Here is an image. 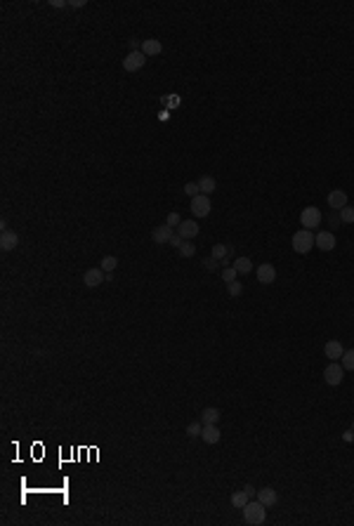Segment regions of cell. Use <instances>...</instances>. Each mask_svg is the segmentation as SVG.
Here are the masks:
<instances>
[{"instance_id":"obj_3","label":"cell","mask_w":354,"mask_h":526,"mask_svg":"<svg viewBox=\"0 0 354 526\" xmlns=\"http://www.w3.org/2000/svg\"><path fill=\"white\" fill-rule=\"evenodd\" d=\"M321 213H319V208H314V205H307V208H302L300 213V225L302 229H309V232H314L316 227L321 225Z\"/></svg>"},{"instance_id":"obj_12","label":"cell","mask_w":354,"mask_h":526,"mask_svg":"<svg viewBox=\"0 0 354 526\" xmlns=\"http://www.w3.org/2000/svg\"><path fill=\"white\" fill-rule=\"evenodd\" d=\"M177 234L185 241H192L194 236H199V225L194 220H182V225L177 227Z\"/></svg>"},{"instance_id":"obj_22","label":"cell","mask_w":354,"mask_h":526,"mask_svg":"<svg viewBox=\"0 0 354 526\" xmlns=\"http://www.w3.org/2000/svg\"><path fill=\"white\" fill-rule=\"evenodd\" d=\"M229 253H231V246H224V243H215L213 246V257L220 260V262H222L224 257H229Z\"/></svg>"},{"instance_id":"obj_6","label":"cell","mask_w":354,"mask_h":526,"mask_svg":"<svg viewBox=\"0 0 354 526\" xmlns=\"http://www.w3.org/2000/svg\"><path fill=\"white\" fill-rule=\"evenodd\" d=\"M144 64H146V54L142 52V50H137V52H130L123 59V69L128 71V73H135V71H139Z\"/></svg>"},{"instance_id":"obj_4","label":"cell","mask_w":354,"mask_h":526,"mask_svg":"<svg viewBox=\"0 0 354 526\" xmlns=\"http://www.w3.org/2000/svg\"><path fill=\"white\" fill-rule=\"evenodd\" d=\"M342 378H345V368H342V364L331 361V364L326 366V371H323V380H326V385L338 387L340 382H342Z\"/></svg>"},{"instance_id":"obj_15","label":"cell","mask_w":354,"mask_h":526,"mask_svg":"<svg viewBox=\"0 0 354 526\" xmlns=\"http://www.w3.org/2000/svg\"><path fill=\"white\" fill-rule=\"evenodd\" d=\"M17 246H19V236H17L12 229H5L3 236H0V248H3L5 253H10V250H15Z\"/></svg>"},{"instance_id":"obj_21","label":"cell","mask_w":354,"mask_h":526,"mask_svg":"<svg viewBox=\"0 0 354 526\" xmlns=\"http://www.w3.org/2000/svg\"><path fill=\"white\" fill-rule=\"evenodd\" d=\"M234 269L239 271V274H248V271H253V262H250V257H236V260H234Z\"/></svg>"},{"instance_id":"obj_5","label":"cell","mask_w":354,"mask_h":526,"mask_svg":"<svg viewBox=\"0 0 354 526\" xmlns=\"http://www.w3.org/2000/svg\"><path fill=\"white\" fill-rule=\"evenodd\" d=\"M107 281V271L102 269V267H93V269H87L83 274V283L87 288H97V286H102Z\"/></svg>"},{"instance_id":"obj_16","label":"cell","mask_w":354,"mask_h":526,"mask_svg":"<svg viewBox=\"0 0 354 526\" xmlns=\"http://www.w3.org/2000/svg\"><path fill=\"white\" fill-rule=\"evenodd\" d=\"M220 418H222V410L215 408V406H208V408H203V413H201V423L203 425H217Z\"/></svg>"},{"instance_id":"obj_7","label":"cell","mask_w":354,"mask_h":526,"mask_svg":"<svg viewBox=\"0 0 354 526\" xmlns=\"http://www.w3.org/2000/svg\"><path fill=\"white\" fill-rule=\"evenodd\" d=\"M210 198L206 196V193H199L196 198H192V213L196 217H208L210 215Z\"/></svg>"},{"instance_id":"obj_37","label":"cell","mask_w":354,"mask_h":526,"mask_svg":"<svg viewBox=\"0 0 354 526\" xmlns=\"http://www.w3.org/2000/svg\"><path fill=\"white\" fill-rule=\"evenodd\" d=\"M243 491H246V493H248V498H253V495L257 493V491H255V488L250 486V484H248V486H243Z\"/></svg>"},{"instance_id":"obj_30","label":"cell","mask_w":354,"mask_h":526,"mask_svg":"<svg viewBox=\"0 0 354 526\" xmlns=\"http://www.w3.org/2000/svg\"><path fill=\"white\" fill-rule=\"evenodd\" d=\"M236 276H239V271L234 269V267H224V269H222V279L227 281V283H231V281H236Z\"/></svg>"},{"instance_id":"obj_33","label":"cell","mask_w":354,"mask_h":526,"mask_svg":"<svg viewBox=\"0 0 354 526\" xmlns=\"http://www.w3.org/2000/svg\"><path fill=\"white\" fill-rule=\"evenodd\" d=\"M182 243H185V239H182V236H180V234H172V239H170V246H175V248H180L182 246Z\"/></svg>"},{"instance_id":"obj_27","label":"cell","mask_w":354,"mask_h":526,"mask_svg":"<svg viewBox=\"0 0 354 526\" xmlns=\"http://www.w3.org/2000/svg\"><path fill=\"white\" fill-rule=\"evenodd\" d=\"M201 432H203V423H189L187 425V437L196 439V437H201Z\"/></svg>"},{"instance_id":"obj_2","label":"cell","mask_w":354,"mask_h":526,"mask_svg":"<svg viewBox=\"0 0 354 526\" xmlns=\"http://www.w3.org/2000/svg\"><path fill=\"white\" fill-rule=\"evenodd\" d=\"M314 246H316V234L314 232H309V229H300V232L293 234V250H295V253L305 255V253H309Z\"/></svg>"},{"instance_id":"obj_24","label":"cell","mask_w":354,"mask_h":526,"mask_svg":"<svg viewBox=\"0 0 354 526\" xmlns=\"http://www.w3.org/2000/svg\"><path fill=\"white\" fill-rule=\"evenodd\" d=\"M340 213V222L342 225H354V208L352 205H345L342 210H338Z\"/></svg>"},{"instance_id":"obj_14","label":"cell","mask_w":354,"mask_h":526,"mask_svg":"<svg viewBox=\"0 0 354 526\" xmlns=\"http://www.w3.org/2000/svg\"><path fill=\"white\" fill-rule=\"evenodd\" d=\"M347 205V193L342 189H333L328 193V208L331 210H342Z\"/></svg>"},{"instance_id":"obj_13","label":"cell","mask_w":354,"mask_h":526,"mask_svg":"<svg viewBox=\"0 0 354 526\" xmlns=\"http://www.w3.org/2000/svg\"><path fill=\"white\" fill-rule=\"evenodd\" d=\"M257 500H260L264 507H274V505L279 503V493L272 486H264V488L257 491Z\"/></svg>"},{"instance_id":"obj_10","label":"cell","mask_w":354,"mask_h":526,"mask_svg":"<svg viewBox=\"0 0 354 526\" xmlns=\"http://www.w3.org/2000/svg\"><path fill=\"white\" fill-rule=\"evenodd\" d=\"M316 248L323 250V253L333 250V248H335V234L333 232H316Z\"/></svg>"},{"instance_id":"obj_35","label":"cell","mask_w":354,"mask_h":526,"mask_svg":"<svg viewBox=\"0 0 354 526\" xmlns=\"http://www.w3.org/2000/svg\"><path fill=\"white\" fill-rule=\"evenodd\" d=\"M328 220H331V225H340V215H335V210H331V215H328Z\"/></svg>"},{"instance_id":"obj_20","label":"cell","mask_w":354,"mask_h":526,"mask_svg":"<svg viewBox=\"0 0 354 526\" xmlns=\"http://www.w3.org/2000/svg\"><path fill=\"white\" fill-rule=\"evenodd\" d=\"M248 500H250V498H248L246 491H234V493H231V505H234L236 510H243V507L248 505Z\"/></svg>"},{"instance_id":"obj_29","label":"cell","mask_w":354,"mask_h":526,"mask_svg":"<svg viewBox=\"0 0 354 526\" xmlns=\"http://www.w3.org/2000/svg\"><path fill=\"white\" fill-rule=\"evenodd\" d=\"M227 290H229L231 297H239V295L243 293V283H239V281H231V283H227Z\"/></svg>"},{"instance_id":"obj_8","label":"cell","mask_w":354,"mask_h":526,"mask_svg":"<svg viewBox=\"0 0 354 526\" xmlns=\"http://www.w3.org/2000/svg\"><path fill=\"white\" fill-rule=\"evenodd\" d=\"M277 281V267L272 262H264L257 267V283H262V286H270V283H274Z\"/></svg>"},{"instance_id":"obj_28","label":"cell","mask_w":354,"mask_h":526,"mask_svg":"<svg viewBox=\"0 0 354 526\" xmlns=\"http://www.w3.org/2000/svg\"><path fill=\"white\" fill-rule=\"evenodd\" d=\"M185 193L189 196V198H196V196L201 193L199 182H187V184H185Z\"/></svg>"},{"instance_id":"obj_11","label":"cell","mask_w":354,"mask_h":526,"mask_svg":"<svg viewBox=\"0 0 354 526\" xmlns=\"http://www.w3.org/2000/svg\"><path fill=\"white\" fill-rule=\"evenodd\" d=\"M323 354H326V359H331V361H338V359H342L345 349H342L340 340H328L323 345Z\"/></svg>"},{"instance_id":"obj_25","label":"cell","mask_w":354,"mask_h":526,"mask_svg":"<svg viewBox=\"0 0 354 526\" xmlns=\"http://www.w3.org/2000/svg\"><path fill=\"white\" fill-rule=\"evenodd\" d=\"M342 368L345 371H352L354 373V349H345V354H342Z\"/></svg>"},{"instance_id":"obj_34","label":"cell","mask_w":354,"mask_h":526,"mask_svg":"<svg viewBox=\"0 0 354 526\" xmlns=\"http://www.w3.org/2000/svg\"><path fill=\"white\" fill-rule=\"evenodd\" d=\"M50 5H52V8H69L66 0H50Z\"/></svg>"},{"instance_id":"obj_26","label":"cell","mask_w":354,"mask_h":526,"mask_svg":"<svg viewBox=\"0 0 354 526\" xmlns=\"http://www.w3.org/2000/svg\"><path fill=\"white\" fill-rule=\"evenodd\" d=\"M177 250H180V255H182V257H194V255H196V246H194L192 241H185V243L177 248Z\"/></svg>"},{"instance_id":"obj_36","label":"cell","mask_w":354,"mask_h":526,"mask_svg":"<svg viewBox=\"0 0 354 526\" xmlns=\"http://www.w3.org/2000/svg\"><path fill=\"white\" fill-rule=\"evenodd\" d=\"M69 8H85V0H69Z\"/></svg>"},{"instance_id":"obj_17","label":"cell","mask_w":354,"mask_h":526,"mask_svg":"<svg viewBox=\"0 0 354 526\" xmlns=\"http://www.w3.org/2000/svg\"><path fill=\"white\" fill-rule=\"evenodd\" d=\"M142 52L146 54V57H158V54L163 52V43L156 38H146L144 43H142Z\"/></svg>"},{"instance_id":"obj_1","label":"cell","mask_w":354,"mask_h":526,"mask_svg":"<svg viewBox=\"0 0 354 526\" xmlns=\"http://www.w3.org/2000/svg\"><path fill=\"white\" fill-rule=\"evenodd\" d=\"M267 519V507L260 500H248V505L243 507V521L250 526H260Z\"/></svg>"},{"instance_id":"obj_31","label":"cell","mask_w":354,"mask_h":526,"mask_svg":"<svg viewBox=\"0 0 354 526\" xmlns=\"http://www.w3.org/2000/svg\"><path fill=\"white\" fill-rule=\"evenodd\" d=\"M165 225H168V227H172V229H177V227L182 225V217L177 215V213H170V215H168V220H165Z\"/></svg>"},{"instance_id":"obj_32","label":"cell","mask_w":354,"mask_h":526,"mask_svg":"<svg viewBox=\"0 0 354 526\" xmlns=\"http://www.w3.org/2000/svg\"><path fill=\"white\" fill-rule=\"evenodd\" d=\"M217 262H220V260H215V257L210 255V257H208V260H206V262H203V264H206V269H208V271H213V269H217Z\"/></svg>"},{"instance_id":"obj_9","label":"cell","mask_w":354,"mask_h":526,"mask_svg":"<svg viewBox=\"0 0 354 526\" xmlns=\"http://www.w3.org/2000/svg\"><path fill=\"white\" fill-rule=\"evenodd\" d=\"M172 234H175V229H172V227L161 225V227H156L154 232H151V241H154L156 246H165V243H170Z\"/></svg>"},{"instance_id":"obj_23","label":"cell","mask_w":354,"mask_h":526,"mask_svg":"<svg viewBox=\"0 0 354 526\" xmlns=\"http://www.w3.org/2000/svg\"><path fill=\"white\" fill-rule=\"evenodd\" d=\"M100 267L107 271V274H111V271L118 267V260H116L114 255H104V257H102V262H100Z\"/></svg>"},{"instance_id":"obj_19","label":"cell","mask_w":354,"mask_h":526,"mask_svg":"<svg viewBox=\"0 0 354 526\" xmlns=\"http://www.w3.org/2000/svg\"><path fill=\"white\" fill-rule=\"evenodd\" d=\"M199 189H201V193H206V196H210V193L215 191L217 189V182H215V177H210V175H203V177L199 179Z\"/></svg>"},{"instance_id":"obj_18","label":"cell","mask_w":354,"mask_h":526,"mask_svg":"<svg viewBox=\"0 0 354 526\" xmlns=\"http://www.w3.org/2000/svg\"><path fill=\"white\" fill-rule=\"evenodd\" d=\"M201 437H203V441L206 444H217V441L222 439V432H220V427L217 425H203V432H201Z\"/></svg>"}]
</instances>
